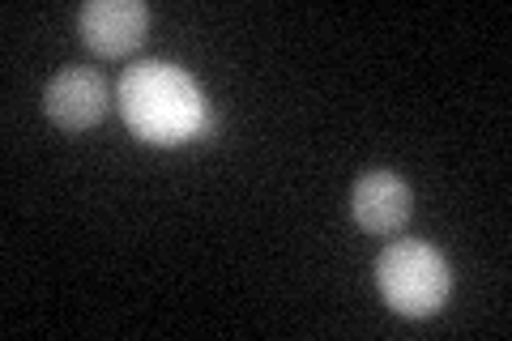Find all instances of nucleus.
I'll return each mask as SVG.
<instances>
[{"label": "nucleus", "instance_id": "nucleus-3", "mask_svg": "<svg viewBox=\"0 0 512 341\" xmlns=\"http://www.w3.org/2000/svg\"><path fill=\"white\" fill-rule=\"evenodd\" d=\"M111 107V86L99 69L90 64H69L60 69L43 90V111L47 120L69 128V133H82V128H94Z\"/></svg>", "mask_w": 512, "mask_h": 341}, {"label": "nucleus", "instance_id": "nucleus-2", "mask_svg": "<svg viewBox=\"0 0 512 341\" xmlns=\"http://www.w3.org/2000/svg\"><path fill=\"white\" fill-rule=\"evenodd\" d=\"M376 286L393 312L427 320L453 295V265L427 239H393L376 256Z\"/></svg>", "mask_w": 512, "mask_h": 341}, {"label": "nucleus", "instance_id": "nucleus-4", "mask_svg": "<svg viewBox=\"0 0 512 341\" xmlns=\"http://www.w3.org/2000/svg\"><path fill=\"white\" fill-rule=\"evenodd\" d=\"M77 30L99 56H124L146 39L150 5H141V0H86L77 13Z\"/></svg>", "mask_w": 512, "mask_h": 341}, {"label": "nucleus", "instance_id": "nucleus-1", "mask_svg": "<svg viewBox=\"0 0 512 341\" xmlns=\"http://www.w3.org/2000/svg\"><path fill=\"white\" fill-rule=\"evenodd\" d=\"M120 116L150 145H184L214 128V107L205 90L171 60L128 64L120 77Z\"/></svg>", "mask_w": 512, "mask_h": 341}, {"label": "nucleus", "instance_id": "nucleus-5", "mask_svg": "<svg viewBox=\"0 0 512 341\" xmlns=\"http://www.w3.org/2000/svg\"><path fill=\"white\" fill-rule=\"evenodd\" d=\"M414 192L397 171H367L350 188V218L367 235H393L410 222Z\"/></svg>", "mask_w": 512, "mask_h": 341}]
</instances>
